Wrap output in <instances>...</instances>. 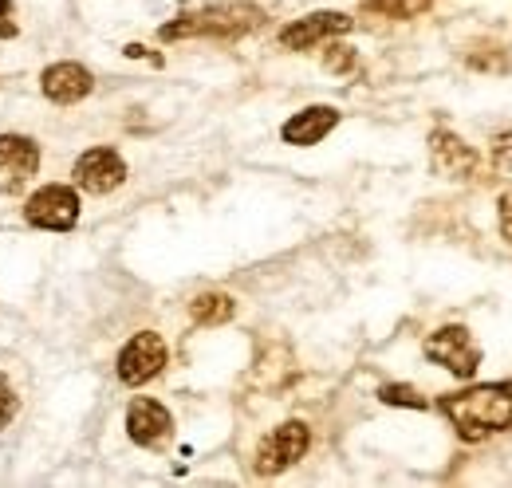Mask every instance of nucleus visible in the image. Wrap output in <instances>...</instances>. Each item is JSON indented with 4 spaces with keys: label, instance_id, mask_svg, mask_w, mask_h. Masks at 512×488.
I'll return each instance as SVG.
<instances>
[{
    "label": "nucleus",
    "instance_id": "4",
    "mask_svg": "<svg viewBox=\"0 0 512 488\" xmlns=\"http://www.w3.org/2000/svg\"><path fill=\"white\" fill-rule=\"evenodd\" d=\"M308 445H312V433H308L304 422H284V426L272 429V433L260 441V449H256V473H260V477L284 473L288 465H296V461L308 453Z\"/></svg>",
    "mask_w": 512,
    "mask_h": 488
},
{
    "label": "nucleus",
    "instance_id": "8",
    "mask_svg": "<svg viewBox=\"0 0 512 488\" xmlns=\"http://www.w3.org/2000/svg\"><path fill=\"white\" fill-rule=\"evenodd\" d=\"M40 170V146L28 134H0V189L12 193Z\"/></svg>",
    "mask_w": 512,
    "mask_h": 488
},
{
    "label": "nucleus",
    "instance_id": "16",
    "mask_svg": "<svg viewBox=\"0 0 512 488\" xmlns=\"http://www.w3.org/2000/svg\"><path fill=\"white\" fill-rule=\"evenodd\" d=\"M323 67H327V71H335V75H343V71H351V67H355V52H351L347 44H331V48H327V56H323Z\"/></svg>",
    "mask_w": 512,
    "mask_h": 488
},
{
    "label": "nucleus",
    "instance_id": "18",
    "mask_svg": "<svg viewBox=\"0 0 512 488\" xmlns=\"http://www.w3.org/2000/svg\"><path fill=\"white\" fill-rule=\"evenodd\" d=\"M501 237L512 244V193L501 197Z\"/></svg>",
    "mask_w": 512,
    "mask_h": 488
},
{
    "label": "nucleus",
    "instance_id": "15",
    "mask_svg": "<svg viewBox=\"0 0 512 488\" xmlns=\"http://www.w3.org/2000/svg\"><path fill=\"white\" fill-rule=\"evenodd\" d=\"M386 406H410V410H426V398L414 390V386H383L379 390Z\"/></svg>",
    "mask_w": 512,
    "mask_h": 488
},
{
    "label": "nucleus",
    "instance_id": "2",
    "mask_svg": "<svg viewBox=\"0 0 512 488\" xmlns=\"http://www.w3.org/2000/svg\"><path fill=\"white\" fill-rule=\"evenodd\" d=\"M260 8L253 4H213L193 16H182L162 28V40H190V36H217V40H237L245 32L260 28Z\"/></svg>",
    "mask_w": 512,
    "mask_h": 488
},
{
    "label": "nucleus",
    "instance_id": "12",
    "mask_svg": "<svg viewBox=\"0 0 512 488\" xmlns=\"http://www.w3.org/2000/svg\"><path fill=\"white\" fill-rule=\"evenodd\" d=\"M430 158H434V170H438L442 178H453V182L469 178L473 166H477V154H473L457 134H449V130H434V134H430Z\"/></svg>",
    "mask_w": 512,
    "mask_h": 488
},
{
    "label": "nucleus",
    "instance_id": "6",
    "mask_svg": "<svg viewBox=\"0 0 512 488\" xmlns=\"http://www.w3.org/2000/svg\"><path fill=\"white\" fill-rule=\"evenodd\" d=\"M162 366H166V343L154 331H138L127 347L119 351V378L127 386H142V382L158 378Z\"/></svg>",
    "mask_w": 512,
    "mask_h": 488
},
{
    "label": "nucleus",
    "instance_id": "11",
    "mask_svg": "<svg viewBox=\"0 0 512 488\" xmlns=\"http://www.w3.org/2000/svg\"><path fill=\"white\" fill-rule=\"evenodd\" d=\"M40 87H44V95H48L52 103L71 107V103H79V99L91 95L95 75H91L83 63H52V67L40 75Z\"/></svg>",
    "mask_w": 512,
    "mask_h": 488
},
{
    "label": "nucleus",
    "instance_id": "3",
    "mask_svg": "<svg viewBox=\"0 0 512 488\" xmlns=\"http://www.w3.org/2000/svg\"><path fill=\"white\" fill-rule=\"evenodd\" d=\"M24 217L28 225L36 229H48V233H67L79 225V193L67 189V185H44L28 197L24 205Z\"/></svg>",
    "mask_w": 512,
    "mask_h": 488
},
{
    "label": "nucleus",
    "instance_id": "13",
    "mask_svg": "<svg viewBox=\"0 0 512 488\" xmlns=\"http://www.w3.org/2000/svg\"><path fill=\"white\" fill-rule=\"evenodd\" d=\"M335 126H339V111L335 107H308V111H300V115H292V119L284 122L280 134H284L288 146H316Z\"/></svg>",
    "mask_w": 512,
    "mask_h": 488
},
{
    "label": "nucleus",
    "instance_id": "17",
    "mask_svg": "<svg viewBox=\"0 0 512 488\" xmlns=\"http://www.w3.org/2000/svg\"><path fill=\"white\" fill-rule=\"evenodd\" d=\"M12 418H16V394H12V390H8V382L0 378V429L8 426Z\"/></svg>",
    "mask_w": 512,
    "mask_h": 488
},
{
    "label": "nucleus",
    "instance_id": "5",
    "mask_svg": "<svg viewBox=\"0 0 512 488\" xmlns=\"http://www.w3.org/2000/svg\"><path fill=\"white\" fill-rule=\"evenodd\" d=\"M426 359L446 366L449 374H457V378H473L477 363H481V351H477L469 327H442V331H434L426 339Z\"/></svg>",
    "mask_w": 512,
    "mask_h": 488
},
{
    "label": "nucleus",
    "instance_id": "9",
    "mask_svg": "<svg viewBox=\"0 0 512 488\" xmlns=\"http://www.w3.org/2000/svg\"><path fill=\"white\" fill-rule=\"evenodd\" d=\"M127 433L134 445H142V449H158V445L170 441L174 418H170V410H166L162 402H154V398H134L127 410Z\"/></svg>",
    "mask_w": 512,
    "mask_h": 488
},
{
    "label": "nucleus",
    "instance_id": "14",
    "mask_svg": "<svg viewBox=\"0 0 512 488\" xmlns=\"http://www.w3.org/2000/svg\"><path fill=\"white\" fill-rule=\"evenodd\" d=\"M233 311H237V304L225 292H205V296H197L190 304L193 323H201V327H221V323L233 319Z\"/></svg>",
    "mask_w": 512,
    "mask_h": 488
},
{
    "label": "nucleus",
    "instance_id": "1",
    "mask_svg": "<svg viewBox=\"0 0 512 488\" xmlns=\"http://www.w3.org/2000/svg\"><path fill=\"white\" fill-rule=\"evenodd\" d=\"M438 406L465 441H481L489 433L512 429V382L469 386L461 394H446Z\"/></svg>",
    "mask_w": 512,
    "mask_h": 488
},
{
    "label": "nucleus",
    "instance_id": "10",
    "mask_svg": "<svg viewBox=\"0 0 512 488\" xmlns=\"http://www.w3.org/2000/svg\"><path fill=\"white\" fill-rule=\"evenodd\" d=\"M343 32H351V16H343V12H312V16L296 20V24H288L280 32V44L288 52H308V48H316L331 36H343Z\"/></svg>",
    "mask_w": 512,
    "mask_h": 488
},
{
    "label": "nucleus",
    "instance_id": "7",
    "mask_svg": "<svg viewBox=\"0 0 512 488\" xmlns=\"http://www.w3.org/2000/svg\"><path fill=\"white\" fill-rule=\"evenodd\" d=\"M123 182H127V162L111 146H95V150L79 154V162H75V185L79 189L103 197V193L119 189Z\"/></svg>",
    "mask_w": 512,
    "mask_h": 488
},
{
    "label": "nucleus",
    "instance_id": "19",
    "mask_svg": "<svg viewBox=\"0 0 512 488\" xmlns=\"http://www.w3.org/2000/svg\"><path fill=\"white\" fill-rule=\"evenodd\" d=\"M8 12H12V0H0V20H4Z\"/></svg>",
    "mask_w": 512,
    "mask_h": 488
}]
</instances>
